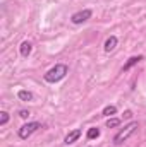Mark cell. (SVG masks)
Here are the masks:
<instances>
[{
  "mask_svg": "<svg viewBox=\"0 0 146 147\" xmlns=\"http://www.w3.org/2000/svg\"><path fill=\"white\" fill-rule=\"evenodd\" d=\"M67 74H69V67H67L65 63H57L55 67H52L48 72L43 75V79H45V82H48V84H55V82L62 80Z\"/></svg>",
  "mask_w": 146,
  "mask_h": 147,
  "instance_id": "6da1fadb",
  "label": "cell"
},
{
  "mask_svg": "<svg viewBox=\"0 0 146 147\" xmlns=\"http://www.w3.org/2000/svg\"><path fill=\"white\" fill-rule=\"evenodd\" d=\"M138 128H139V123L138 121H131V123H127L122 130H119V134L113 137V144L115 146H120V144H124L131 135H134L136 132H138Z\"/></svg>",
  "mask_w": 146,
  "mask_h": 147,
  "instance_id": "7a4b0ae2",
  "label": "cell"
},
{
  "mask_svg": "<svg viewBox=\"0 0 146 147\" xmlns=\"http://www.w3.org/2000/svg\"><path fill=\"white\" fill-rule=\"evenodd\" d=\"M40 128H41V123H40V121H29V123H24V125L17 130V135H19V139L26 140V139H29L35 132H38Z\"/></svg>",
  "mask_w": 146,
  "mask_h": 147,
  "instance_id": "3957f363",
  "label": "cell"
},
{
  "mask_svg": "<svg viewBox=\"0 0 146 147\" xmlns=\"http://www.w3.org/2000/svg\"><path fill=\"white\" fill-rule=\"evenodd\" d=\"M91 16H93L91 9H83V10H79V12H76V14L71 16V22H72V24H83V22L89 21Z\"/></svg>",
  "mask_w": 146,
  "mask_h": 147,
  "instance_id": "277c9868",
  "label": "cell"
},
{
  "mask_svg": "<svg viewBox=\"0 0 146 147\" xmlns=\"http://www.w3.org/2000/svg\"><path fill=\"white\" fill-rule=\"evenodd\" d=\"M81 134H83V132H81V128H76V130H72V132H69V134L65 135L64 142H65L67 146H69V144H74V142H76V140H77V139L81 137Z\"/></svg>",
  "mask_w": 146,
  "mask_h": 147,
  "instance_id": "5b68a950",
  "label": "cell"
},
{
  "mask_svg": "<svg viewBox=\"0 0 146 147\" xmlns=\"http://www.w3.org/2000/svg\"><path fill=\"white\" fill-rule=\"evenodd\" d=\"M117 43H119L117 36H110V38H107V41H105V45H103V50H105L107 53L113 51V50L117 48Z\"/></svg>",
  "mask_w": 146,
  "mask_h": 147,
  "instance_id": "8992f818",
  "label": "cell"
},
{
  "mask_svg": "<svg viewBox=\"0 0 146 147\" xmlns=\"http://www.w3.org/2000/svg\"><path fill=\"white\" fill-rule=\"evenodd\" d=\"M141 60H143V57H141V55H138V57H131V58H129V60L124 63V67H122V72H127L131 67H134V65H136V63H139Z\"/></svg>",
  "mask_w": 146,
  "mask_h": 147,
  "instance_id": "52a82bcc",
  "label": "cell"
},
{
  "mask_svg": "<svg viewBox=\"0 0 146 147\" xmlns=\"http://www.w3.org/2000/svg\"><path fill=\"white\" fill-rule=\"evenodd\" d=\"M31 50H33V46H31L29 41H23L21 46H19V53H21L23 57H29V55H31Z\"/></svg>",
  "mask_w": 146,
  "mask_h": 147,
  "instance_id": "ba28073f",
  "label": "cell"
},
{
  "mask_svg": "<svg viewBox=\"0 0 146 147\" xmlns=\"http://www.w3.org/2000/svg\"><path fill=\"white\" fill-rule=\"evenodd\" d=\"M100 128L98 127H93V128H88V132H86V139L88 140H93V139H98L100 137Z\"/></svg>",
  "mask_w": 146,
  "mask_h": 147,
  "instance_id": "9c48e42d",
  "label": "cell"
},
{
  "mask_svg": "<svg viewBox=\"0 0 146 147\" xmlns=\"http://www.w3.org/2000/svg\"><path fill=\"white\" fill-rule=\"evenodd\" d=\"M17 98H19L21 101H33V92H29V91H24V89H21V91L17 92Z\"/></svg>",
  "mask_w": 146,
  "mask_h": 147,
  "instance_id": "30bf717a",
  "label": "cell"
},
{
  "mask_svg": "<svg viewBox=\"0 0 146 147\" xmlns=\"http://www.w3.org/2000/svg\"><path fill=\"white\" fill-rule=\"evenodd\" d=\"M115 113H117V106L108 105V106H105V108L102 110V116H112V115H115Z\"/></svg>",
  "mask_w": 146,
  "mask_h": 147,
  "instance_id": "8fae6325",
  "label": "cell"
},
{
  "mask_svg": "<svg viewBox=\"0 0 146 147\" xmlns=\"http://www.w3.org/2000/svg\"><path fill=\"white\" fill-rule=\"evenodd\" d=\"M120 125V120L119 118H110L108 121H107V127L108 128H115V127H119Z\"/></svg>",
  "mask_w": 146,
  "mask_h": 147,
  "instance_id": "7c38bea8",
  "label": "cell"
},
{
  "mask_svg": "<svg viewBox=\"0 0 146 147\" xmlns=\"http://www.w3.org/2000/svg\"><path fill=\"white\" fill-rule=\"evenodd\" d=\"M7 121H9V113L7 111H0V125L3 127V125H7Z\"/></svg>",
  "mask_w": 146,
  "mask_h": 147,
  "instance_id": "4fadbf2b",
  "label": "cell"
},
{
  "mask_svg": "<svg viewBox=\"0 0 146 147\" xmlns=\"http://www.w3.org/2000/svg\"><path fill=\"white\" fill-rule=\"evenodd\" d=\"M19 116H21V118H28V116H29V111L28 110H21L19 111Z\"/></svg>",
  "mask_w": 146,
  "mask_h": 147,
  "instance_id": "5bb4252c",
  "label": "cell"
},
{
  "mask_svg": "<svg viewBox=\"0 0 146 147\" xmlns=\"http://www.w3.org/2000/svg\"><path fill=\"white\" fill-rule=\"evenodd\" d=\"M131 116H132V111H126V113H124V118H131Z\"/></svg>",
  "mask_w": 146,
  "mask_h": 147,
  "instance_id": "9a60e30c",
  "label": "cell"
}]
</instances>
